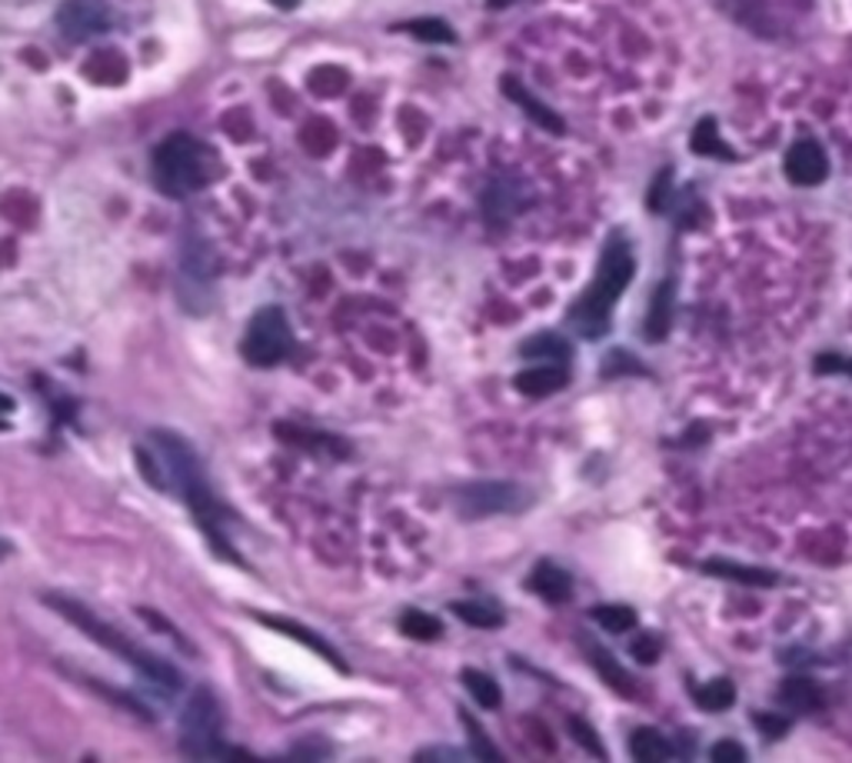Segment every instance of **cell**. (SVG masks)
I'll return each mask as SVG.
<instances>
[{
	"label": "cell",
	"instance_id": "cell-1",
	"mask_svg": "<svg viewBox=\"0 0 852 763\" xmlns=\"http://www.w3.org/2000/svg\"><path fill=\"white\" fill-rule=\"evenodd\" d=\"M137 457H141L147 480L161 490L180 494L184 504L193 510L197 523L203 527V533L213 540V548L230 554V543L220 527V504L210 494L203 464H200L197 451L190 447V441H184L174 430H151V444L141 447Z\"/></svg>",
	"mask_w": 852,
	"mask_h": 763
},
{
	"label": "cell",
	"instance_id": "cell-2",
	"mask_svg": "<svg viewBox=\"0 0 852 763\" xmlns=\"http://www.w3.org/2000/svg\"><path fill=\"white\" fill-rule=\"evenodd\" d=\"M637 274V261H633V251L630 244L613 234L610 241H606L602 247V257H599V270L593 277V284L586 287V294L569 307V327L576 334L583 338H599L610 331V313H613V303L620 300V294L627 290V284L633 280Z\"/></svg>",
	"mask_w": 852,
	"mask_h": 763
},
{
	"label": "cell",
	"instance_id": "cell-3",
	"mask_svg": "<svg viewBox=\"0 0 852 763\" xmlns=\"http://www.w3.org/2000/svg\"><path fill=\"white\" fill-rule=\"evenodd\" d=\"M47 604H51L64 620H70L80 633H87L93 643H100L103 650L117 653L120 661H124L128 667H134L141 677H147L151 684L164 687L167 694L180 690V674H177L167 661L154 657L151 650L137 646L134 640H128L120 630H113L110 623H103L90 607H84V604H77V600H67V597H60V594H47Z\"/></svg>",
	"mask_w": 852,
	"mask_h": 763
},
{
	"label": "cell",
	"instance_id": "cell-4",
	"mask_svg": "<svg viewBox=\"0 0 852 763\" xmlns=\"http://www.w3.org/2000/svg\"><path fill=\"white\" fill-rule=\"evenodd\" d=\"M210 174H213L210 151L187 134L167 137L154 151V180L167 197H190L203 190L210 184Z\"/></svg>",
	"mask_w": 852,
	"mask_h": 763
},
{
	"label": "cell",
	"instance_id": "cell-5",
	"mask_svg": "<svg viewBox=\"0 0 852 763\" xmlns=\"http://www.w3.org/2000/svg\"><path fill=\"white\" fill-rule=\"evenodd\" d=\"M180 747L193 760L223 756V714L210 687H197L180 714Z\"/></svg>",
	"mask_w": 852,
	"mask_h": 763
},
{
	"label": "cell",
	"instance_id": "cell-6",
	"mask_svg": "<svg viewBox=\"0 0 852 763\" xmlns=\"http://www.w3.org/2000/svg\"><path fill=\"white\" fill-rule=\"evenodd\" d=\"M294 351V331L290 320L280 307H264L254 313V320L247 323V334H243L240 354L251 367H277L280 361H287Z\"/></svg>",
	"mask_w": 852,
	"mask_h": 763
},
{
	"label": "cell",
	"instance_id": "cell-7",
	"mask_svg": "<svg viewBox=\"0 0 852 763\" xmlns=\"http://www.w3.org/2000/svg\"><path fill=\"white\" fill-rule=\"evenodd\" d=\"M213 247L207 244V237H200L197 231H190L184 237L180 247V300L187 310L203 313L210 303V284H213Z\"/></svg>",
	"mask_w": 852,
	"mask_h": 763
},
{
	"label": "cell",
	"instance_id": "cell-8",
	"mask_svg": "<svg viewBox=\"0 0 852 763\" xmlns=\"http://www.w3.org/2000/svg\"><path fill=\"white\" fill-rule=\"evenodd\" d=\"M57 27L70 41H90L110 27L107 0H64L57 11Z\"/></svg>",
	"mask_w": 852,
	"mask_h": 763
},
{
	"label": "cell",
	"instance_id": "cell-9",
	"mask_svg": "<svg viewBox=\"0 0 852 763\" xmlns=\"http://www.w3.org/2000/svg\"><path fill=\"white\" fill-rule=\"evenodd\" d=\"M460 507L469 517H486V513H513L523 507V490L517 484H469L460 490Z\"/></svg>",
	"mask_w": 852,
	"mask_h": 763
},
{
	"label": "cell",
	"instance_id": "cell-10",
	"mask_svg": "<svg viewBox=\"0 0 852 763\" xmlns=\"http://www.w3.org/2000/svg\"><path fill=\"white\" fill-rule=\"evenodd\" d=\"M829 174V157L816 141H796L786 154V177L799 187H816Z\"/></svg>",
	"mask_w": 852,
	"mask_h": 763
},
{
	"label": "cell",
	"instance_id": "cell-11",
	"mask_svg": "<svg viewBox=\"0 0 852 763\" xmlns=\"http://www.w3.org/2000/svg\"><path fill=\"white\" fill-rule=\"evenodd\" d=\"M569 384V374L563 364H543V367H527L523 374L513 377V387L527 397H550Z\"/></svg>",
	"mask_w": 852,
	"mask_h": 763
},
{
	"label": "cell",
	"instance_id": "cell-12",
	"mask_svg": "<svg viewBox=\"0 0 852 763\" xmlns=\"http://www.w3.org/2000/svg\"><path fill=\"white\" fill-rule=\"evenodd\" d=\"M583 650H586V657H589V664H593V671L610 684L617 694H627V697H633L637 690H633V677L613 661V653L606 650V646H599V643H593V640H583Z\"/></svg>",
	"mask_w": 852,
	"mask_h": 763
},
{
	"label": "cell",
	"instance_id": "cell-13",
	"mask_svg": "<svg viewBox=\"0 0 852 763\" xmlns=\"http://www.w3.org/2000/svg\"><path fill=\"white\" fill-rule=\"evenodd\" d=\"M530 590L540 594L546 604H566L569 594H573V580L566 571H560L556 564H536L533 574H530Z\"/></svg>",
	"mask_w": 852,
	"mask_h": 763
},
{
	"label": "cell",
	"instance_id": "cell-14",
	"mask_svg": "<svg viewBox=\"0 0 852 763\" xmlns=\"http://www.w3.org/2000/svg\"><path fill=\"white\" fill-rule=\"evenodd\" d=\"M673 300H676L673 280H663L656 287V294L650 297V313H646V327H643L650 341H666L670 327H673Z\"/></svg>",
	"mask_w": 852,
	"mask_h": 763
},
{
	"label": "cell",
	"instance_id": "cell-15",
	"mask_svg": "<svg viewBox=\"0 0 852 763\" xmlns=\"http://www.w3.org/2000/svg\"><path fill=\"white\" fill-rule=\"evenodd\" d=\"M706 574L722 577V580H737L746 587H776V574L773 571H760V567H743V564H729V561H706L702 564Z\"/></svg>",
	"mask_w": 852,
	"mask_h": 763
},
{
	"label": "cell",
	"instance_id": "cell-16",
	"mask_svg": "<svg viewBox=\"0 0 852 763\" xmlns=\"http://www.w3.org/2000/svg\"><path fill=\"white\" fill-rule=\"evenodd\" d=\"M504 90L513 97V103H520V107H523V111H527L540 128H546V131H553V134H563V121L550 111V107H543V103H540V100H536L523 84H517L513 77H507V80H504Z\"/></svg>",
	"mask_w": 852,
	"mask_h": 763
},
{
	"label": "cell",
	"instance_id": "cell-17",
	"mask_svg": "<svg viewBox=\"0 0 852 763\" xmlns=\"http://www.w3.org/2000/svg\"><path fill=\"white\" fill-rule=\"evenodd\" d=\"M261 623H267V627H274V630H280V633H287V637H294V640H300V643H307L310 650H317L320 657H327L333 667H340L343 671V661H340V653L323 640V637H317L313 630H307V627H300V623H290V620H280V617H257Z\"/></svg>",
	"mask_w": 852,
	"mask_h": 763
},
{
	"label": "cell",
	"instance_id": "cell-18",
	"mask_svg": "<svg viewBox=\"0 0 852 763\" xmlns=\"http://www.w3.org/2000/svg\"><path fill=\"white\" fill-rule=\"evenodd\" d=\"M779 700H783L789 710H796V714H809V710H819V707L826 704V694H822L819 684L796 677V681H786V684L779 687Z\"/></svg>",
	"mask_w": 852,
	"mask_h": 763
},
{
	"label": "cell",
	"instance_id": "cell-19",
	"mask_svg": "<svg viewBox=\"0 0 852 763\" xmlns=\"http://www.w3.org/2000/svg\"><path fill=\"white\" fill-rule=\"evenodd\" d=\"M520 354H523L527 361L566 364V361H569V344H566L563 338H556V334H533V338L520 347Z\"/></svg>",
	"mask_w": 852,
	"mask_h": 763
},
{
	"label": "cell",
	"instance_id": "cell-20",
	"mask_svg": "<svg viewBox=\"0 0 852 763\" xmlns=\"http://www.w3.org/2000/svg\"><path fill=\"white\" fill-rule=\"evenodd\" d=\"M689 147H693V154H699V157H719V161H733V157H737V154H733V147H726V144H722V137H719V131H716V121H712V118H702V121L696 124Z\"/></svg>",
	"mask_w": 852,
	"mask_h": 763
},
{
	"label": "cell",
	"instance_id": "cell-21",
	"mask_svg": "<svg viewBox=\"0 0 852 763\" xmlns=\"http://www.w3.org/2000/svg\"><path fill=\"white\" fill-rule=\"evenodd\" d=\"M630 750L640 763H660V760H670L673 750L666 743V737L653 727H640L633 730V740H630Z\"/></svg>",
	"mask_w": 852,
	"mask_h": 763
},
{
	"label": "cell",
	"instance_id": "cell-22",
	"mask_svg": "<svg viewBox=\"0 0 852 763\" xmlns=\"http://www.w3.org/2000/svg\"><path fill=\"white\" fill-rule=\"evenodd\" d=\"M460 681H463V687L473 694V700H476L479 707H486V710H497V707L504 704L500 684H497L490 674H483V671H473V667H466V671L460 674Z\"/></svg>",
	"mask_w": 852,
	"mask_h": 763
},
{
	"label": "cell",
	"instance_id": "cell-23",
	"mask_svg": "<svg viewBox=\"0 0 852 763\" xmlns=\"http://www.w3.org/2000/svg\"><path fill=\"white\" fill-rule=\"evenodd\" d=\"M453 613L469 623V627H479V630H494V627H504V610L494 607V604H476V600H456L453 604Z\"/></svg>",
	"mask_w": 852,
	"mask_h": 763
},
{
	"label": "cell",
	"instance_id": "cell-24",
	"mask_svg": "<svg viewBox=\"0 0 852 763\" xmlns=\"http://www.w3.org/2000/svg\"><path fill=\"white\" fill-rule=\"evenodd\" d=\"M693 700L702 707V710H709V714H719V710H726V707H733L737 704V687H733V681H712V684H702V687H696L693 690Z\"/></svg>",
	"mask_w": 852,
	"mask_h": 763
},
{
	"label": "cell",
	"instance_id": "cell-25",
	"mask_svg": "<svg viewBox=\"0 0 852 763\" xmlns=\"http://www.w3.org/2000/svg\"><path fill=\"white\" fill-rule=\"evenodd\" d=\"M589 617L606 630V633H627L637 627V610L633 607H623V604H602V607H593Z\"/></svg>",
	"mask_w": 852,
	"mask_h": 763
},
{
	"label": "cell",
	"instance_id": "cell-26",
	"mask_svg": "<svg viewBox=\"0 0 852 763\" xmlns=\"http://www.w3.org/2000/svg\"><path fill=\"white\" fill-rule=\"evenodd\" d=\"M400 630L413 640H436L443 633V623L433 617V613H423V610H407L400 617Z\"/></svg>",
	"mask_w": 852,
	"mask_h": 763
},
{
	"label": "cell",
	"instance_id": "cell-27",
	"mask_svg": "<svg viewBox=\"0 0 852 763\" xmlns=\"http://www.w3.org/2000/svg\"><path fill=\"white\" fill-rule=\"evenodd\" d=\"M517 207H520L517 187H510V184H494L490 190H486V213H490V221H494V217H510Z\"/></svg>",
	"mask_w": 852,
	"mask_h": 763
},
{
	"label": "cell",
	"instance_id": "cell-28",
	"mask_svg": "<svg viewBox=\"0 0 852 763\" xmlns=\"http://www.w3.org/2000/svg\"><path fill=\"white\" fill-rule=\"evenodd\" d=\"M407 31H410L413 37H420V41H430V44H450V41L456 37V34L450 31V24L440 21V18H420V21L407 24Z\"/></svg>",
	"mask_w": 852,
	"mask_h": 763
},
{
	"label": "cell",
	"instance_id": "cell-29",
	"mask_svg": "<svg viewBox=\"0 0 852 763\" xmlns=\"http://www.w3.org/2000/svg\"><path fill=\"white\" fill-rule=\"evenodd\" d=\"M460 720H463V727H466V730H469V737H473V756H476V760H486V763L500 760V750L490 743V737H486V730H483L473 717H466V714H463Z\"/></svg>",
	"mask_w": 852,
	"mask_h": 763
},
{
	"label": "cell",
	"instance_id": "cell-30",
	"mask_svg": "<svg viewBox=\"0 0 852 763\" xmlns=\"http://www.w3.org/2000/svg\"><path fill=\"white\" fill-rule=\"evenodd\" d=\"M709 760L712 763H743L746 760V750L733 740H719L712 750H709Z\"/></svg>",
	"mask_w": 852,
	"mask_h": 763
},
{
	"label": "cell",
	"instance_id": "cell-31",
	"mask_svg": "<svg viewBox=\"0 0 852 763\" xmlns=\"http://www.w3.org/2000/svg\"><path fill=\"white\" fill-rule=\"evenodd\" d=\"M670 167L656 177L653 190H650V210H666V200H670Z\"/></svg>",
	"mask_w": 852,
	"mask_h": 763
},
{
	"label": "cell",
	"instance_id": "cell-32",
	"mask_svg": "<svg viewBox=\"0 0 852 763\" xmlns=\"http://www.w3.org/2000/svg\"><path fill=\"white\" fill-rule=\"evenodd\" d=\"M630 650H633V657H637L640 664H656V657H660V646H656L653 637H637Z\"/></svg>",
	"mask_w": 852,
	"mask_h": 763
},
{
	"label": "cell",
	"instance_id": "cell-33",
	"mask_svg": "<svg viewBox=\"0 0 852 763\" xmlns=\"http://www.w3.org/2000/svg\"><path fill=\"white\" fill-rule=\"evenodd\" d=\"M753 723H756L760 730H766V737H770V740H776V737H779V733H786V727H789L783 717H770V714H756V717H753Z\"/></svg>",
	"mask_w": 852,
	"mask_h": 763
},
{
	"label": "cell",
	"instance_id": "cell-34",
	"mask_svg": "<svg viewBox=\"0 0 852 763\" xmlns=\"http://www.w3.org/2000/svg\"><path fill=\"white\" fill-rule=\"evenodd\" d=\"M569 730H573V733L579 737V743H583V747H586L589 753L602 756V747L596 743V733H593V730H589V727H586L583 720H569Z\"/></svg>",
	"mask_w": 852,
	"mask_h": 763
},
{
	"label": "cell",
	"instance_id": "cell-35",
	"mask_svg": "<svg viewBox=\"0 0 852 763\" xmlns=\"http://www.w3.org/2000/svg\"><path fill=\"white\" fill-rule=\"evenodd\" d=\"M417 760H466V753H453V750H423V753H417Z\"/></svg>",
	"mask_w": 852,
	"mask_h": 763
},
{
	"label": "cell",
	"instance_id": "cell-36",
	"mask_svg": "<svg viewBox=\"0 0 852 763\" xmlns=\"http://www.w3.org/2000/svg\"><path fill=\"white\" fill-rule=\"evenodd\" d=\"M14 410V400L11 397H4V394H0V417H8Z\"/></svg>",
	"mask_w": 852,
	"mask_h": 763
},
{
	"label": "cell",
	"instance_id": "cell-37",
	"mask_svg": "<svg viewBox=\"0 0 852 763\" xmlns=\"http://www.w3.org/2000/svg\"><path fill=\"white\" fill-rule=\"evenodd\" d=\"M270 4H274V8H280V11H294V8L300 4V0H270Z\"/></svg>",
	"mask_w": 852,
	"mask_h": 763
},
{
	"label": "cell",
	"instance_id": "cell-38",
	"mask_svg": "<svg viewBox=\"0 0 852 763\" xmlns=\"http://www.w3.org/2000/svg\"><path fill=\"white\" fill-rule=\"evenodd\" d=\"M8 554H11V543H8V540H0V561H4Z\"/></svg>",
	"mask_w": 852,
	"mask_h": 763
},
{
	"label": "cell",
	"instance_id": "cell-39",
	"mask_svg": "<svg viewBox=\"0 0 852 763\" xmlns=\"http://www.w3.org/2000/svg\"><path fill=\"white\" fill-rule=\"evenodd\" d=\"M490 8H507V4H513V0H486Z\"/></svg>",
	"mask_w": 852,
	"mask_h": 763
}]
</instances>
